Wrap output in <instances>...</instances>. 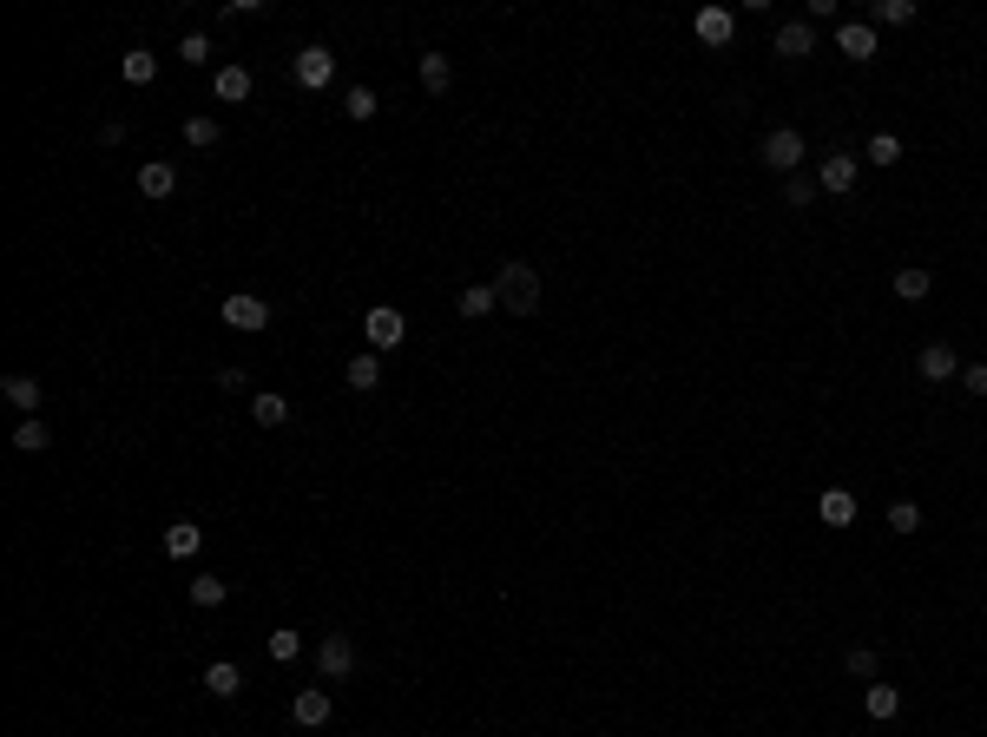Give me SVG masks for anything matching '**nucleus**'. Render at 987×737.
Here are the masks:
<instances>
[{"mask_svg": "<svg viewBox=\"0 0 987 737\" xmlns=\"http://www.w3.org/2000/svg\"><path fill=\"white\" fill-rule=\"evenodd\" d=\"M316 672L323 678H349L356 672V639H349V632H329V639L316 645Z\"/></svg>", "mask_w": 987, "mask_h": 737, "instance_id": "nucleus-7", "label": "nucleus"}, {"mask_svg": "<svg viewBox=\"0 0 987 737\" xmlns=\"http://www.w3.org/2000/svg\"><path fill=\"white\" fill-rule=\"evenodd\" d=\"M362 330H369V349H395V343H408V316L395 303H376L362 316Z\"/></svg>", "mask_w": 987, "mask_h": 737, "instance_id": "nucleus-3", "label": "nucleus"}, {"mask_svg": "<svg viewBox=\"0 0 987 737\" xmlns=\"http://www.w3.org/2000/svg\"><path fill=\"white\" fill-rule=\"evenodd\" d=\"M139 191H145V198H172V191H178V172L165 165V158H145V165H139Z\"/></svg>", "mask_w": 987, "mask_h": 737, "instance_id": "nucleus-16", "label": "nucleus"}, {"mask_svg": "<svg viewBox=\"0 0 987 737\" xmlns=\"http://www.w3.org/2000/svg\"><path fill=\"white\" fill-rule=\"evenodd\" d=\"M501 297H494V283H461V316H494Z\"/></svg>", "mask_w": 987, "mask_h": 737, "instance_id": "nucleus-24", "label": "nucleus"}, {"mask_svg": "<svg viewBox=\"0 0 987 737\" xmlns=\"http://www.w3.org/2000/svg\"><path fill=\"white\" fill-rule=\"evenodd\" d=\"M764 165H770V172H797V165H803V132L797 126H777V132H764Z\"/></svg>", "mask_w": 987, "mask_h": 737, "instance_id": "nucleus-4", "label": "nucleus"}, {"mask_svg": "<svg viewBox=\"0 0 987 737\" xmlns=\"http://www.w3.org/2000/svg\"><path fill=\"white\" fill-rule=\"evenodd\" d=\"M784 204H790V211H803V204H816V178L790 172V178H784Z\"/></svg>", "mask_w": 987, "mask_h": 737, "instance_id": "nucleus-34", "label": "nucleus"}, {"mask_svg": "<svg viewBox=\"0 0 987 737\" xmlns=\"http://www.w3.org/2000/svg\"><path fill=\"white\" fill-rule=\"evenodd\" d=\"M889 534H902V540L922 534V507H915V501H895L889 507Z\"/></svg>", "mask_w": 987, "mask_h": 737, "instance_id": "nucleus-30", "label": "nucleus"}, {"mask_svg": "<svg viewBox=\"0 0 987 737\" xmlns=\"http://www.w3.org/2000/svg\"><path fill=\"white\" fill-rule=\"evenodd\" d=\"M422 86L441 99L448 86H455V60H448V53H422Z\"/></svg>", "mask_w": 987, "mask_h": 737, "instance_id": "nucleus-21", "label": "nucleus"}, {"mask_svg": "<svg viewBox=\"0 0 987 737\" xmlns=\"http://www.w3.org/2000/svg\"><path fill=\"white\" fill-rule=\"evenodd\" d=\"M343 112H349V119H376V112H382V99L369 93V86H356V93L343 99Z\"/></svg>", "mask_w": 987, "mask_h": 737, "instance_id": "nucleus-35", "label": "nucleus"}, {"mask_svg": "<svg viewBox=\"0 0 987 737\" xmlns=\"http://www.w3.org/2000/svg\"><path fill=\"white\" fill-rule=\"evenodd\" d=\"M862 711H869L876 724H889L895 711H902V691H895V685H882V678H876V685L862 691Z\"/></svg>", "mask_w": 987, "mask_h": 737, "instance_id": "nucleus-17", "label": "nucleus"}, {"mask_svg": "<svg viewBox=\"0 0 987 737\" xmlns=\"http://www.w3.org/2000/svg\"><path fill=\"white\" fill-rule=\"evenodd\" d=\"M816 520H823V527H856V494H849V487H823V494H816Z\"/></svg>", "mask_w": 987, "mask_h": 737, "instance_id": "nucleus-11", "label": "nucleus"}, {"mask_svg": "<svg viewBox=\"0 0 987 737\" xmlns=\"http://www.w3.org/2000/svg\"><path fill=\"white\" fill-rule=\"evenodd\" d=\"M849 678H869V685H876V678H882V659H876V652H869V645H849Z\"/></svg>", "mask_w": 987, "mask_h": 737, "instance_id": "nucleus-32", "label": "nucleus"}, {"mask_svg": "<svg viewBox=\"0 0 987 737\" xmlns=\"http://www.w3.org/2000/svg\"><path fill=\"white\" fill-rule=\"evenodd\" d=\"M224 599H231V586H224V580H211V573H198V580H191V606H198V612L224 606Z\"/></svg>", "mask_w": 987, "mask_h": 737, "instance_id": "nucleus-28", "label": "nucleus"}, {"mask_svg": "<svg viewBox=\"0 0 987 737\" xmlns=\"http://www.w3.org/2000/svg\"><path fill=\"white\" fill-rule=\"evenodd\" d=\"M915 20V0H869V27H909Z\"/></svg>", "mask_w": 987, "mask_h": 737, "instance_id": "nucleus-19", "label": "nucleus"}, {"mask_svg": "<svg viewBox=\"0 0 987 737\" xmlns=\"http://www.w3.org/2000/svg\"><path fill=\"white\" fill-rule=\"evenodd\" d=\"M928 290H935V270H928V264H902V270H895V297H902V303H922Z\"/></svg>", "mask_w": 987, "mask_h": 737, "instance_id": "nucleus-15", "label": "nucleus"}, {"mask_svg": "<svg viewBox=\"0 0 987 737\" xmlns=\"http://www.w3.org/2000/svg\"><path fill=\"white\" fill-rule=\"evenodd\" d=\"M803 20H810V27H816V20H836V0H810V7H803Z\"/></svg>", "mask_w": 987, "mask_h": 737, "instance_id": "nucleus-38", "label": "nucleus"}, {"mask_svg": "<svg viewBox=\"0 0 987 737\" xmlns=\"http://www.w3.org/2000/svg\"><path fill=\"white\" fill-rule=\"evenodd\" d=\"M119 73H126V86H152L158 79V53H126V60H119Z\"/></svg>", "mask_w": 987, "mask_h": 737, "instance_id": "nucleus-26", "label": "nucleus"}, {"mask_svg": "<svg viewBox=\"0 0 987 737\" xmlns=\"http://www.w3.org/2000/svg\"><path fill=\"white\" fill-rule=\"evenodd\" d=\"M251 422L257 428H283V422H290V402H283V395H251Z\"/></svg>", "mask_w": 987, "mask_h": 737, "instance_id": "nucleus-22", "label": "nucleus"}, {"mask_svg": "<svg viewBox=\"0 0 987 737\" xmlns=\"http://www.w3.org/2000/svg\"><path fill=\"white\" fill-rule=\"evenodd\" d=\"M211 86H218L224 106H237V99H251V66H218V79H211Z\"/></svg>", "mask_w": 987, "mask_h": 737, "instance_id": "nucleus-20", "label": "nucleus"}, {"mask_svg": "<svg viewBox=\"0 0 987 737\" xmlns=\"http://www.w3.org/2000/svg\"><path fill=\"white\" fill-rule=\"evenodd\" d=\"M0 389H7V402H14V408H27V415H40V382H33V376H7Z\"/></svg>", "mask_w": 987, "mask_h": 737, "instance_id": "nucleus-29", "label": "nucleus"}, {"mask_svg": "<svg viewBox=\"0 0 987 737\" xmlns=\"http://www.w3.org/2000/svg\"><path fill=\"white\" fill-rule=\"evenodd\" d=\"M198 547H204L198 520H172V527H165V553H172V560H198Z\"/></svg>", "mask_w": 987, "mask_h": 737, "instance_id": "nucleus-14", "label": "nucleus"}, {"mask_svg": "<svg viewBox=\"0 0 987 737\" xmlns=\"http://www.w3.org/2000/svg\"><path fill=\"white\" fill-rule=\"evenodd\" d=\"M218 139H224V132H218L211 112H191V119H185V145H191V152H211Z\"/></svg>", "mask_w": 987, "mask_h": 737, "instance_id": "nucleus-23", "label": "nucleus"}, {"mask_svg": "<svg viewBox=\"0 0 987 737\" xmlns=\"http://www.w3.org/2000/svg\"><path fill=\"white\" fill-rule=\"evenodd\" d=\"M777 53H784V60H810L816 53V27L810 20H784V27H777Z\"/></svg>", "mask_w": 987, "mask_h": 737, "instance_id": "nucleus-13", "label": "nucleus"}, {"mask_svg": "<svg viewBox=\"0 0 987 737\" xmlns=\"http://www.w3.org/2000/svg\"><path fill=\"white\" fill-rule=\"evenodd\" d=\"M224 323L231 330H244V336H257V330H270V303L264 297H251V290H237V297H224Z\"/></svg>", "mask_w": 987, "mask_h": 737, "instance_id": "nucleus-2", "label": "nucleus"}, {"mask_svg": "<svg viewBox=\"0 0 987 737\" xmlns=\"http://www.w3.org/2000/svg\"><path fill=\"white\" fill-rule=\"evenodd\" d=\"M329 711H336V698H329L323 685H303L297 698H290V718H297L303 731H316V724H329Z\"/></svg>", "mask_w": 987, "mask_h": 737, "instance_id": "nucleus-9", "label": "nucleus"}, {"mask_svg": "<svg viewBox=\"0 0 987 737\" xmlns=\"http://www.w3.org/2000/svg\"><path fill=\"white\" fill-rule=\"evenodd\" d=\"M270 659H277V665H290V659H297V652H303V632H290V626H277V632H270Z\"/></svg>", "mask_w": 987, "mask_h": 737, "instance_id": "nucleus-31", "label": "nucleus"}, {"mask_svg": "<svg viewBox=\"0 0 987 737\" xmlns=\"http://www.w3.org/2000/svg\"><path fill=\"white\" fill-rule=\"evenodd\" d=\"M343 382H349V389H376V382H382V356H376V349H369V356H356V362H349V369H343Z\"/></svg>", "mask_w": 987, "mask_h": 737, "instance_id": "nucleus-25", "label": "nucleus"}, {"mask_svg": "<svg viewBox=\"0 0 987 737\" xmlns=\"http://www.w3.org/2000/svg\"><path fill=\"white\" fill-rule=\"evenodd\" d=\"M915 376H922V382H955L961 376V356L948 343H928L922 356H915Z\"/></svg>", "mask_w": 987, "mask_h": 737, "instance_id": "nucleus-10", "label": "nucleus"}, {"mask_svg": "<svg viewBox=\"0 0 987 737\" xmlns=\"http://www.w3.org/2000/svg\"><path fill=\"white\" fill-rule=\"evenodd\" d=\"M494 297H501L507 316H533V310H540V270L520 264V257H514V264H501V270H494Z\"/></svg>", "mask_w": 987, "mask_h": 737, "instance_id": "nucleus-1", "label": "nucleus"}, {"mask_svg": "<svg viewBox=\"0 0 987 737\" xmlns=\"http://www.w3.org/2000/svg\"><path fill=\"white\" fill-rule=\"evenodd\" d=\"M204 691H211V698H237V691H244V672H237L231 659L204 665Z\"/></svg>", "mask_w": 987, "mask_h": 737, "instance_id": "nucleus-18", "label": "nucleus"}, {"mask_svg": "<svg viewBox=\"0 0 987 737\" xmlns=\"http://www.w3.org/2000/svg\"><path fill=\"white\" fill-rule=\"evenodd\" d=\"M856 172H862V158H856V152H830V158H823V172H816V191H830V198H849V191H856Z\"/></svg>", "mask_w": 987, "mask_h": 737, "instance_id": "nucleus-6", "label": "nucleus"}, {"mask_svg": "<svg viewBox=\"0 0 987 737\" xmlns=\"http://www.w3.org/2000/svg\"><path fill=\"white\" fill-rule=\"evenodd\" d=\"M178 60H185V66H204V60H211V40H204V33H185V40H178Z\"/></svg>", "mask_w": 987, "mask_h": 737, "instance_id": "nucleus-36", "label": "nucleus"}, {"mask_svg": "<svg viewBox=\"0 0 987 737\" xmlns=\"http://www.w3.org/2000/svg\"><path fill=\"white\" fill-rule=\"evenodd\" d=\"M47 441H53V428H47V422H40V415H27V422H20V428H14V448H20V455H40V448H47Z\"/></svg>", "mask_w": 987, "mask_h": 737, "instance_id": "nucleus-27", "label": "nucleus"}, {"mask_svg": "<svg viewBox=\"0 0 987 737\" xmlns=\"http://www.w3.org/2000/svg\"><path fill=\"white\" fill-rule=\"evenodd\" d=\"M698 40H705V47H731L737 40V14L731 7H705V14H698Z\"/></svg>", "mask_w": 987, "mask_h": 737, "instance_id": "nucleus-12", "label": "nucleus"}, {"mask_svg": "<svg viewBox=\"0 0 987 737\" xmlns=\"http://www.w3.org/2000/svg\"><path fill=\"white\" fill-rule=\"evenodd\" d=\"M862 158H869V165H895V158H902V139H895V132H876V139L862 145Z\"/></svg>", "mask_w": 987, "mask_h": 737, "instance_id": "nucleus-33", "label": "nucleus"}, {"mask_svg": "<svg viewBox=\"0 0 987 737\" xmlns=\"http://www.w3.org/2000/svg\"><path fill=\"white\" fill-rule=\"evenodd\" d=\"M836 53H843V60H876L882 53V33L869 27V20H843V27H836Z\"/></svg>", "mask_w": 987, "mask_h": 737, "instance_id": "nucleus-5", "label": "nucleus"}, {"mask_svg": "<svg viewBox=\"0 0 987 737\" xmlns=\"http://www.w3.org/2000/svg\"><path fill=\"white\" fill-rule=\"evenodd\" d=\"M961 389L987 402V362H961Z\"/></svg>", "mask_w": 987, "mask_h": 737, "instance_id": "nucleus-37", "label": "nucleus"}, {"mask_svg": "<svg viewBox=\"0 0 987 737\" xmlns=\"http://www.w3.org/2000/svg\"><path fill=\"white\" fill-rule=\"evenodd\" d=\"M329 79H336V53H329V47H303L297 53V86H303V93H323Z\"/></svg>", "mask_w": 987, "mask_h": 737, "instance_id": "nucleus-8", "label": "nucleus"}]
</instances>
